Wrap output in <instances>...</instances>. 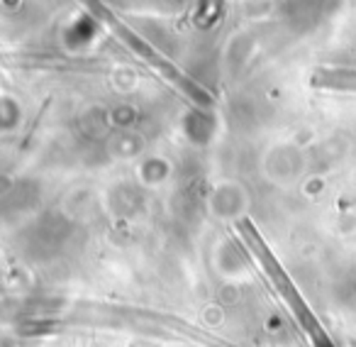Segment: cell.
<instances>
[{
	"label": "cell",
	"mask_w": 356,
	"mask_h": 347,
	"mask_svg": "<svg viewBox=\"0 0 356 347\" xmlns=\"http://www.w3.org/2000/svg\"><path fill=\"white\" fill-rule=\"evenodd\" d=\"M110 3L124 8V10H159V13H181L188 6H193V0H110Z\"/></svg>",
	"instance_id": "1"
},
{
	"label": "cell",
	"mask_w": 356,
	"mask_h": 347,
	"mask_svg": "<svg viewBox=\"0 0 356 347\" xmlns=\"http://www.w3.org/2000/svg\"><path fill=\"white\" fill-rule=\"evenodd\" d=\"M317 79H325L334 88H356V71H320Z\"/></svg>",
	"instance_id": "2"
}]
</instances>
